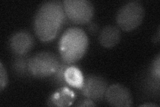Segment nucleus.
Here are the masks:
<instances>
[{
	"mask_svg": "<svg viewBox=\"0 0 160 107\" xmlns=\"http://www.w3.org/2000/svg\"><path fill=\"white\" fill-rule=\"evenodd\" d=\"M66 16L63 3L59 1L44 2L34 18V30L39 40L51 41L57 36Z\"/></svg>",
	"mask_w": 160,
	"mask_h": 107,
	"instance_id": "f257e3e1",
	"label": "nucleus"
},
{
	"mask_svg": "<svg viewBox=\"0 0 160 107\" xmlns=\"http://www.w3.org/2000/svg\"><path fill=\"white\" fill-rule=\"evenodd\" d=\"M88 47V38L83 29L71 28L60 39L59 50L63 62L71 64L81 59Z\"/></svg>",
	"mask_w": 160,
	"mask_h": 107,
	"instance_id": "f03ea898",
	"label": "nucleus"
},
{
	"mask_svg": "<svg viewBox=\"0 0 160 107\" xmlns=\"http://www.w3.org/2000/svg\"><path fill=\"white\" fill-rule=\"evenodd\" d=\"M144 15L145 9L142 3L138 1H132L120 8L116 21L119 27L124 31H131L141 24Z\"/></svg>",
	"mask_w": 160,
	"mask_h": 107,
	"instance_id": "7ed1b4c3",
	"label": "nucleus"
},
{
	"mask_svg": "<svg viewBox=\"0 0 160 107\" xmlns=\"http://www.w3.org/2000/svg\"><path fill=\"white\" fill-rule=\"evenodd\" d=\"M60 62L56 55L49 52H39L29 58L28 70L30 75L45 78L53 75Z\"/></svg>",
	"mask_w": 160,
	"mask_h": 107,
	"instance_id": "20e7f679",
	"label": "nucleus"
},
{
	"mask_svg": "<svg viewBox=\"0 0 160 107\" xmlns=\"http://www.w3.org/2000/svg\"><path fill=\"white\" fill-rule=\"evenodd\" d=\"M62 3L66 18L75 24L88 23L93 16V6L88 0H65Z\"/></svg>",
	"mask_w": 160,
	"mask_h": 107,
	"instance_id": "39448f33",
	"label": "nucleus"
},
{
	"mask_svg": "<svg viewBox=\"0 0 160 107\" xmlns=\"http://www.w3.org/2000/svg\"><path fill=\"white\" fill-rule=\"evenodd\" d=\"M107 88L108 83L102 76L89 75L84 78L80 90L88 99L97 100L103 97Z\"/></svg>",
	"mask_w": 160,
	"mask_h": 107,
	"instance_id": "423d86ee",
	"label": "nucleus"
},
{
	"mask_svg": "<svg viewBox=\"0 0 160 107\" xmlns=\"http://www.w3.org/2000/svg\"><path fill=\"white\" fill-rule=\"evenodd\" d=\"M105 96L108 103L113 106L127 107L132 105L131 93L122 84H115L109 86Z\"/></svg>",
	"mask_w": 160,
	"mask_h": 107,
	"instance_id": "0eeeda50",
	"label": "nucleus"
},
{
	"mask_svg": "<svg viewBox=\"0 0 160 107\" xmlns=\"http://www.w3.org/2000/svg\"><path fill=\"white\" fill-rule=\"evenodd\" d=\"M9 47L16 55H26L33 48V37L27 31H19L13 34L9 39Z\"/></svg>",
	"mask_w": 160,
	"mask_h": 107,
	"instance_id": "6e6552de",
	"label": "nucleus"
},
{
	"mask_svg": "<svg viewBox=\"0 0 160 107\" xmlns=\"http://www.w3.org/2000/svg\"><path fill=\"white\" fill-rule=\"evenodd\" d=\"M121 38V32L114 25L105 26L99 35V41L105 48H112L117 45Z\"/></svg>",
	"mask_w": 160,
	"mask_h": 107,
	"instance_id": "1a4fd4ad",
	"label": "nucleus"
},
{
	"mask_svg": "<svg viewBox=\"0 0 160 107\" xmlns=\"http://www.w3.org/2000/svg\"><path fill=\"white\" fill-rule=\"evenodd\" d=\"M65 79L68 85L80 89L83 83V76L80 70L70 65L65 72Z\"/></svg>",
	"mask_w": 160,
	"mask_h": 107,
	"instance_id": "9d476101",
	"label": "nucleus"
},
{
	"mask_svg": "<svg viewBox=\"0 0 160 107\" xmlns=\"http://www.w3.org/2000/svg\"><path fill=\"white\" fill-rule=\"evenodd\" d=\"M29 60L27 55H17L12 62V68L16 74L20 76L30 75L28 70Z\"/></svg>",
	"mask_w": 160,
	"mask_h": 107,
	"instance_id": "9b49d317",
	"label": "nucleus"
},
{
	"mask_svg": "<svg viewBox=\"0 0 160 107\" xmlns=\"http://www.w3.org/2000/svg\"><path fill=\"white\" fill-rule=\"evenodd\" d=\"M69 66L70 64L64 62L63 61L60 62L58 69L53 74V82L56 84L62 86H67L68 85L65 79V72Z\"/></svg>",
	"mask_w": 160,
	"mask_h": 107,
	"instance_id": "f8f14e48",
	"label": "nucleus"
},
{
	"mask_svg": "<svg viewBox=\"0 0 160 107\" xmlns=\"http://www.w3.org/2000/svg\"><path fill=\"white\" fill-rule=\"evenodd\" d=\"M8 83V74L6 69L4 68L3 64H0V88L2 90L7 86Z\"/></svg>",
	"mask_w": 160,
	"mask_h": 107,
	"instance_id": "ddd939ff",
	"label": "nucleus"
},
{
	"mask_svg": "<svg viewBox=\"0 0 160 107\" xmlns=\"http://www.w3.org/2000/svg\"><path fill=\"white\" fill-rule=\"evenodd\" d=\"M77 106H96L93 103V102L91 100L88 98V99H85L81 102H79V103L77 104Z\"/></svg>",
	"mask_w": 160,
	"mask_h": 107,
	"instance_id": "4468645a",
	"label": "nucleus"
},
{
	"mask_svg": "<svg viewBox=\"0 0 160 107\" xmlns=\"http://www.w3.org/2000/svg\"><path fill=\"white\" fill-rule=\"evenodd\" d=\"M98 25L96 24H94V23L90 24L89 25V29L91 32H92L93 33H95L96 32H97L98 31Z\"/></svg>",
	"mask_w": 160,
	"mask_h": 107,
	"instance_id": "2eb2a0df",
	"label": "nucleus"
},
{
	"mask_svg": "<svg viewBox=\"0 0 160 107\" xmlns=\"http://www.w3.org/2000/svg\"><path fill=\"white\" fill-rule=\"evenodd\" d=\"M142 106H156V104H143V105H142Z\"/></svg>",
	"mask_w": 160,
	"mask_h": 107,
	"instance_id": "dca6fc26",
	"label": "nucleus"
}]
</instances>
